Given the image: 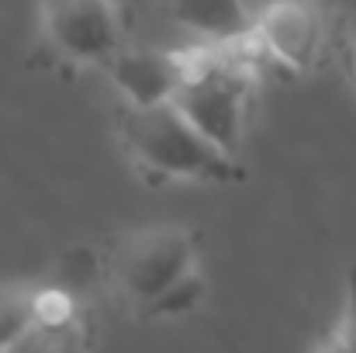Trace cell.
<instances>
[{"label":"cell","instance_id":"6da1fadb","mask_svg":"<svg viewBox=\"0 0 356 353\" xmlns=\"http://www.w3.org/2000/svg\"><path fill=\"white\" fill-rule=\"evenodd\" d=\"M118 139L149 180H194L211 187L245 180V166L236 152L208 139L177 101L124 108L118 118Z\"/></svg>","mask_w":356,"mask_h":353},{"label":"cell","instance_id":"7a4b0ae2","mask_svg":"<svg viewBox=\"0 0 356 353\" xmlns=\"http://www.w3.org/2000/svg\"><path fill=\"white\" fill-rule=\"evenodd\" d=\"M180 66H184V80L173 97L180 111L222 149L238 152L249 104L256 94V77L263 66L256 35L252 42L242 45H215V42L184 45Z\"/></svg>","mask_w":356,"mask_h":353},{"label":"cell","instance_id":"3957f363","mask_svg":"<svg viewBox=\"0 0 356 353\" xmlns=\"http://www.w3.org/2000/svg\"><path fill=\"white\" fill-rule=\"evenodd\" d=\"M197 274V239L184 226L135 229L108 256V277L121 295L149 315L173 288Z\"/></svg>","mask_w":356,"mask_h":353},{"label":"cell","instance_id":"277c9868","mask_svg":"<svg viewBox=\"0 0 356 353\" xmlns=\"http://www.w3.org/2000/svg\"><path fill=\"white\" fill-rule=\"evenodd\" d=\"M263 63L287 73H312L332 49V14L325 0H266L252 24Z\"/></svg>","mask_w":356,"mask_h":353},{"label":"cell","instance_id":"5b68a950","mask_svg":"<svg viewBox=\"0 0 356 353\" xmlns=\"http://www.w3.org/2000/svg\"><path fill=\"white\" fill-rule=\"evenodd\" d=\"M49 49L80 66H104L124 45V21L115 0H38Z\"/></svg>","mask_w":356,"mask_h":353},{"label":"cell","instance_id":"8992f818","mask_svg":"<svg viewBox=\"0 0 356 353\" xmlns=\"http://www.w3.org/2000/svg\"><path fill=\"white\" fill-rule=\"evenodd\" d=\"M115 91L124 97L128 108H152L177 97L184 66L180 49H131L121 45L104 63Z\"/></svg>","mask_w":356,"mask_h":353},{"label":"cell","instance_id":"52a82bcc","mask_svg":"<svg viewBox=\"0 0 356 353\" xmlns=\"http://www.w3.org/2000/svg\"><path fill=\"white\" fill-rule=\"evenodd\" d=\"M94 343L90 319L70 288L35 291V322L10 353H87Z\"/></svg>","mask_w":356,"mask_h":353},{"label":"cell","instance_id":"ba28073f","mask_svg":"<svg viewBox=\"0 0 356 353\" xmlns=\"http://www.w3.org/2000/svg\"><path fill=\"white\" fill-rule=\"evenodd\" d=\"M163 3L177 24L197 35V42H215V45L252 42L256 14L245 7V0H163Z\"/></svg>","mask_w":356,"mask_h":353},{"label":"cell","instance_id":"9c48e42d","mask_svg":"<svg viewBox=\"0 0 356 353\" xmlns=\"http://www.w3.org/2000/svg\"><path fill=\"white\" fill-rule=\"evenodd\" d=\"M35 291L38 288L28 284H0V353H10V347L31 329Z\"/></svg>","mask_w":356,"mask_h":353},{"label":"cell","instance_id":"30bf717a","mask_svg":"<svg viewBox=\"0 0 356 353\" xmlns=\"http://www.w3.org/2000/svg\"><path fill=\"white\" fill-rule=\"evenodd\" d=\"M336 333L356 353V263L350 267V277H346V308H343V319H339Z\"/></svg>","mask_w":356,"mask_h":353},{"label":"cell","instance_id":"8fae6325","mask_svg":"<svg viewBox=\"0 0 356 353\" xmlns=\"http://www.w3.org/2000/svg\"><path fill=\"white\" fill-rule=\"evenodd\" d=\"M343 66H346V77L356 87V21H350V28L343 35Z\"/></svg>","mask_w":356,"mask_h":353},{"label":"cell","instance_id":"7c38bea8","mask_svg":"<svg viewBox=\"0 0 356 353\" xmlns=\"http://www.w3.org/2000/svg\"><path fill=\"white\" fill-rule=\"evenodd\" d=\"M315 353H353V350L343 343V336H339V333H332V336H325V340L315 347Z\"/></svg>","mask_w":356,"mask_h":353}]
</instances>
